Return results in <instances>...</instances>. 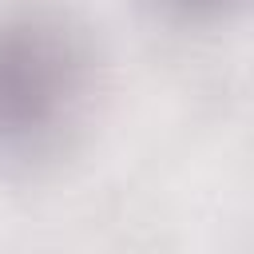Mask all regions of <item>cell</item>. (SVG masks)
<instances>
[{
  "instance_id": "1",
  "label": "cell",
  "mask_w": 254,
  "mask_h": 254,
  "mask_svg": "<svg viewBox=\"0 0 254 254\" xmlns=\"http://www.w3.org/2000/svg\"><path fill=\"white\" fill-rule=\"evenodd\" d=\"M91 52L52 12L0 16V159L56 155L91 103Z\"/></svg>"
},
{
  "instance_id": "2",
  "label": "cell",
  "mask_w": 254,
  "mask_h": 254,
  "mask_svg": "<svg viewBox=\"0 0 254 254\" xmlns=\"http://www.w3.org/2000/svg\"><path fill=\"white\" fill-rule=\"evenodd\" d=\"M167 12H175V16H214V12H222L230 0H159Z\"/></svg>"
}]
</instances>
